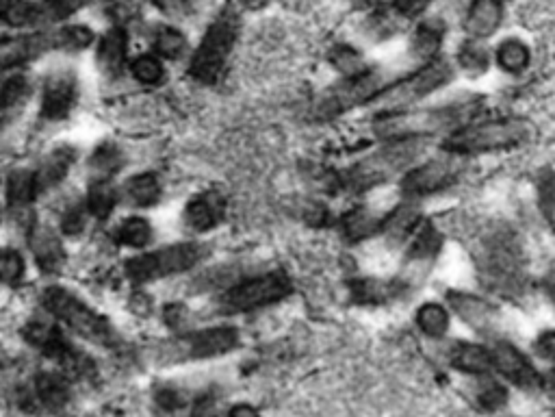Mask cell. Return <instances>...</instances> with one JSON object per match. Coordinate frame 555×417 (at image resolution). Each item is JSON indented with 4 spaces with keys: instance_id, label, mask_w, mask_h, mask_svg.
Wrapping results in <instances>:
<instances>
[{
    "instance_id": "obj_1",
    "label": "cell",
    "mask_w": 555,
    "mask_h": 417,
    "mask_svg": "<svg viewBox=\"0 0 555 417\" xmlns=\"http://www.w3.org/2000/svg\"><path fill=\"white\" fill-rule=\"evenodd\" d=\"M428 153V139H393L382 148L373 150L367 157L356 161L352 168L341 174V189L354 194H365L380 185L391 183L397 176H404L421 157Z\"/></svg>"
},
{
    "instance_id": "obj_2",
    "label": "cell",
    "mask_w": 555,
    "mask_h": 417,
    "mask_svg": "<svg viewBox=\"0 0 555 417\" xmlns=\"http://www.w3.org/2000/svg\"><path fill=\"white\" fill-rule=\"evenodd\" d=\"M480 111V100L462 98L441 107L410 109L395 116H380L376 120V135L384 142L393 139H428L438 133H454L464 124L473 122Z\"/></svg>"
},
{
    "instance_id": "obj_3",
    "label": "cell",
    "mask_w": 555,
    "mask_h": 417,
    "mask_svg": "<svg viewBox=\"0 0 555 417\" xmlns=\"http://www.w3.org/2000/svg\"><path fill=\"white\" fill-rule=\"evenodd\" d=\"M532 129L529 124L516 118H495L469 122L462 129L449 133L443 142V150L458 157H475L499 153L525 144Z\"/></svg>"
},
{
    "instance_id": "obj_4",
    "label": "cell",
    "mask_w": 555,
    "mask_h": 417,
    "mask_svg": "<svg viewBox=\"0 0 555 417\" xmlns=\"http://www.w3.org/2000/svg\"><path fill=\"white\" fill-rule=\"evenodd\" d=\"M454 79V66L443 57H436L415 72L406 74L404 79H399L395 83H389L380 92V96L373 100V109L378 111L380 116H395V113L410 111L412 107H417L421 100L436 94L438 90Z\"/></svg>"
},
{
    "instance_id": "obj_5",
    "label": "cell",
    "mask_w": 555,
    "mask_h": 417,
    "mask_svg": "<svg viewBox=\"0 0 555 417\" xmlns=\"http://www.w3.org/2000/svg\"><path fill=\"white\" fill-rule=\"evenodd\" d=\"M42 305L44 309L66 324L70 331L79 333L83 339L92 341L98 346H113L115 344V331L113 326L96 313L92 307L83 302L79 296L72 294L70 289L50 285L42 292Z\"/></svg>"
},
{
    "instance_id": "obj_6",
    "label": "cell",
    "mask_w": 555,
    "mask_h": 417,
    "mask_svg": "<svg viewBox=\"0 0 555 417\" xmlns=\"http://www.w3.org/2000/svg\"><path fill=\"white\" fill-rule=\"evenodd\" d=\"M239 35V20L232 11H224L219 16L209 31H206L202 44L198 46L196 53L191 57L189 72L191 77L202 83H215L219 74L224 72L226 61L235 48Z\"/></svg>"
},
{
    "instance_id": "obj_7",
    "label": "cell",
    "mask_w": 555,
    "mask_h": 417,
    "mask_svg": "<svg viewBox=\"0 0 555 417\" xmlns=\"http://www.w3.org/2000/svg\"><path fill=\"white\" fill-rule=\"evenodd\" d=\"M202 259V248L193 242H180L128 259L126 276L131 283L146 285L161 278L183 274Z\"/></svg>"
},
{
    "instance_id": "obj_8",
    "label": "cell",
    "mask_w": 555,
    "mask_h": 417,
    "mask_svg": "<svg viewBox=\"0 0 555 417\" xmlns=\"http://www.w3.org/2000/svg\"><path fill=\"white\" fill-rule=\"evenodd\" d=\"M480 272L484 283L497 292H512L523 281V261L514 237L506 231L490 235L480 250Z\"/></svg>"
},
{
    "instance_id": "obj_9",
    "label": "cell",
    "mask_w": 555,
    "mask_h": 417,
    "mask_svg": "<svg viewBox=\"0 0 555 417\" xmlns=\"http://www.w3.org/2000/svg\"><path fill=\"white\" fill-rule=\"evenodd\" d=\"M386 85L389 83L380 70L365 68L356 74H347L341 83L321 96L317 113L321 118H337L360 105H371Z\"/></svg>"
},
{
    "instance_id": "obj_10",
    "label": "cell",
    "mask_w": 555,
    "mask_h": 417,
    "mask_svg": "<svg viewBox=\"0 0 555 417\" xmlns=\"http://www.w3.org/2000/svg\"><path fill=\"white\" fill-rule=\"evenodd\" d=\"M289 294L291 278L285 272H267L232 287L224 296L222 305L230 313H245L274 305V302L285 300Z\"/></svg>"
},
{
    "instance_id": "obj_11",
    "label": "cell",
    "mask_w": 555,
    "mask_h": 417,
    "mask_svg": "<svg viewBox=\"0 0 555 417\" xmlns=\"http://www.w3.org/2000/svg\"><path fill=\"white\" fill-rule=\"evenodd\" d=\"M464 157L445 153L436 159L421 161L419 166L404 174L402 189L408 198H423L441 194L445 189L454 187L464 174Z\"/></svg>"
},
{
    "instance_id": "obj_12",
    "label": "cell",
    "mask_w": 555,
    "mask_h": 417,
    "mask_svg": "<svg viewBox=\"0 0 555 417\" xmlns=\"http://www.w3.org/2000/svg\"><path fill=\"white\" fill-rule=\"evenodd\" d=\"M239 344L237 328L230 326H217V328H204L198 333H189L183 339H178L174 344V359H211L226 355L232 348Z\"/></svg>"
},
{
    "instance_id": "obj_13",
    "label": "cell",
    "mask_w": 555,
    "mask_h": 417,
    "mask_svg": "<svg viewBox=\"0 0 555 417\" xmlns=\"http://www.w3.org/2000/svg\"><path fill=\"white\" fill-rule=\"evenodd\" d=\"M79 98V79L70 68H57L42 87V116L50 122L66 120Z\"/></svg>"
},
{
    "instance_id": "obj_14",
    "label": "cell",
    "mask_w": 555,
    "mask_h": 417,
    "mask_svg": "<svg viewBox=\"0 0 555 417\" xmlns=\"http://www.w3.org/2000/svg\"><path fill=\"white\" fill-rule=\"evenodd\" d=\"M490 357H493V368L506 378L508 383L521 389H536L540 385V376L534 370L532 361H529L519 348L512 346L510 341H497V344L490 348Z\"/></svg>"
},
{
    "instance_id": "obj_15",
    "label": "cell",
    "mask_w": 555,
    "mask_h": 417,
    "mask_svg": "<svg viewBox=\"0 0 555 417\" xmlns=\"http://www.w3.org/2000/svg\"><path fill=\"white\" fill-rule=\"evenodd\" d=\"M443 246V237L438 233L432 224L423 222L419 229L415 231V235L410 237V244L406 250V276H402V281L410 287L412 281H415L417 276L425 274L430 270V265L434 263L438 250Z\"/></svg>"
},
{
    "instance_id": "obj_16",
    "label": "cell",
    "mask_w": 555,
    "mask_h": 417,
    "mask_svg": "<svg viewBox=\"0 0 555 417\" xmlns=\"http://www.w3.org/2000/svg\"><path fill=\"white\" fill-rule=\"evenodd\" d=\"M447 305L451 313H456L464 324L475 328L477 333H490L499 322L497 307L482 296L467 292H449Z\"/></svg>"
},
{
    "instance_id": "obj_17",
    "label": "cell",
    "mask_w": 555,
    "mask_h": 417,
    "mask_svg": "<svg viewBox=\"0 0 555 417\" xmlns=\"http://www.w3.org/2000/svg\"><path fill=\"white\" fill-rule=\"evenodd\" d=\"M27 237L37 268L44 274H57L63 268V263H66V250H63L57 231H53L46 224L33 222L29 226Z\"/></svg>"
},
{
    "instance_id": "obj_18",
    "label": "cell",
    "mask_w": 555,
    "mask_h": 417,
    "mask_svg": "<svg viewBox=\"0 0 555 417\" xmlns=\"http://www.w3.org/2000/svg\"><path fill=\"white\" fill-rule=\"evenodd\" d=\"M53 50L50 33H31L20 37H0V72L14 70L24 63Z\"/></svg>"
},
{
    "instance_id": "obj_19",
    "label": "cell",
    "mask_w": 555,
    "mask_h": 417,
    "mask_svg": "<svg viewBox=\"0 0 555 417\" xmlns=\"http://www.w3.org/2000/svg\"><path fill=\"white\" fill-rule=\"evenodd\" d=\"M508 0H471L464 16V31L469 40H488L503 24Z\"/></svg>"
},
{
    "instance_id": "obj_20",
    "label": "cell",
    "mask_w": 555,
    "mask_h": 417,
    "mask_svg": "<svg viewBox=\"0 0 555 417\" xmlns=\"http://www.w3.org/2000/svg\"><path fill=\"white\" fill-rule=\"evenodd\" d=\"M226 213V200L219 192H204L191 198L185 207V224L191 231L206 233L222 222Z\"/></svg>"
},
{
    "instance_id": "obj_21",
    "label": "cell",
    "mask_w": 555,
    "mask_h": 417,
    "mask_svg": "<svg viewBox=\"0 0 555 417\" xmlns=\"http://www.w3.org/2000/svg\"><path fill=\"white\" fill-rule=\"evenodd\" d=\"M74 161H76V148L70 144H63L50 150V153L42 159L40 168L35 170L37 194H46L50 189H55L57 185L66 181Z\"/></svg>"
},
{
    "instance_id": "obj_22",
    "label": "cell",
    "mask_w": 555,
    "mask_h": 417,
    "mask_svg": "<svg viewBox=\"0 0 555 417\" xmlns=\"http://www.w3.org/2000/svg\"><path fill=\"white\" fill-rule=\"evenodd\" d=\"M5 194H7L9 211L14 213L16 218H20L22 222L27 220L29 224H33L29 220V213H31L33 200L37 196L35 170H27V168L11 170L7 176V183H5Z\"/></svg>"
},
{
    "instance_id": "obj_23",
    "label": "cell",
    "mask_w": 555,
    "mask_h": 417,
    "mask_svg": "<svg viewBox=\"0 0 555 417\" xmlns=\"http://www.w3.org/2000/svg\"><path fill=\"white\" fill-rule=\"evenodd\" d=\"M96 59L102 72L120 74L128 61V35L122 27H113L98 40Z\"/></svg>"
},
{
    "instance_id": "obj_24",
    "label": "cell",
    "mask_w": 555,
    "mask_h": 417,
    "mask_svg": "<svg viewBox=\"0 0 555 417\" xmlns=\"http://www.w3.org/2000/svg\"><path fill=\"white\" fill-rule=\"evenodd\" d=\"M445 40V22L441 18H425L417 24L410 37V53L423 63L438 57V50Z\"/></svg>"
},
{
    "instance_id": "obj_25",
    "label": "cell",
    "mask_w": 555,
    "mask_h": 417,
    "mask_svg": "<svg viewBox=\"0 0 555 417\" xmlns=\"http://www.w3.org/2000/svg\"><path fill=\"white\" fill-rule=\"evenodd\" d=\"M421 224L423 222L417 207L412 205V202H406V205H399L391 213H386L382 218L380 233L389 239V242L397 244V242H406L408 237L415 235V231Z\"/></svg>"
},
{
    "instance_id": "obj_26",
    "label": "cell",
    "mask_w": 555,
    "mask_h": 417,
    "mask_svg": "<svg viewBox=\"0 0 555 417\" xmlns=\"http://www.w3.org/2000/svg\"><path fill=\"white\" fill-rule=\"evenodd\" d=\"M449 361L456 370L482 376L490 368H493V357L490 350H486L480 344H469V341H456L449 350Z\"/></svg>"
},
{
    "instance_id": "obj_27",
    "label": "cell",
    "mask_w": 555,
    "mask_h": 417,
    "mask_svg": "<svg viewBox=\"0 0 555 417\" xmlns=\"http://www.w3.org/2000/svg\"><path fill=\"white\" fill-rule=\"evenodd\" d=\"M35 398L44 409L57 411L70 400V383L59 372H42L35 378Z\"/></svg>"
},
{
    "instance_id": "obj_28",
    "label": "cell",
    "mask_w": 555,
    "mask_h": 417,
    "mask_svg": "<svg viewBox=\"0 0 555 417\" xmlns=\"http://www.w3.org/2000/svg\"><path fill=\"white\" fill-rule=\"evenodd\" d=\"M124 166V155L118 144L102 142L94 148V153L87 159V170L94 176V181H111Z\"/></svg>"
},
{
    "instance_id": "obj_29",
    "label": "cell",
    "mask_w": 555,
    "mask_h": 417,
    "mask_svg": "<svg viewBox=\"0 0 555 417\" xmlns=\"http://www.w3.org/2000/svg\"><path fill=\"white\" fill-rule=\"evenodd\" d=\"M122 194H124V200L128 202V205L146 209V207H152V205H157V202H159L161 183L154 174L141 172V174L131 176V179L124 183Z\"/></svg>"
},
{
    "instance_id": "obj_30",
    "label": "cell",
    "mask_w": 555,
    "mask_h": 417,
    "mask_svg": "<svg viewBox=\"0 0 555 417\" xmlns=\"http://www.w3.org/2000/svg\"><path fill=\"white\" fill-rule=\"evenodd\" d=\"M495 61L503 72L521 74L532 63V50L519 37H508L495 48Z\"/></svg>"
},
{
    "instance_id": "obj_31",
    "label": "cell",
    "mask_w": 555,
    "mask_h": 417,
    "mask_svg": "<svg viewBox=\"0 0 555 417\" xmlns=\"http://www.w3.org/2000/svg\"><path fill=\"white\" fill-rule=\"evenodd\" d=\"M382 218L369 209H354L347 213L341 222L343 235L350 239V242H363V239L371 237L373 233H380Z\"/></svg>"
},
{
    "instance_id": "obj_32",
    "label": "cell",
    "mask_w": 555,
    "mask_h": 417,
    "mask_svg": "<svg viewBox=\"0 0 555 417\" xmlns=\"http://www.w3.org/2000/svg\"><path fill=\"white\" fill-rule=\"evenodd\" d=\"M415 322L423 335L441 339L449 331V322H451L449 309L438 305V302H423V305L417 309Z\"/></svg>"
},
{
    "instance_id": "obj_33",
    "label": "cell",
    "mask_w": 555,
    "mask_h": 417,
    "mask_svg": "<svg viewBox=\"0 0 555 417\" xmlns=\"http://www.w3.org/2000/svg\"><path fill=\"white\" fill-rule=\"evenodd\" d=\"M87 209L92 213V218L107 220L115 205H118V189L111 181H92L87 192Z\"/></svg>"
},
{
    "instance_id": "obj_34",
    "label": "cell",
    "mask_w": 555,
    "mask_h": 417,
    "mask_svg": "<svg viewBox=\"0 0 555 417\" xmlns=\"http://www.w3.org/2000/svg\"><path fill=\"white\" fill-rule=\"evenodd\" d=\"M0 22L18 29L42 24L40 7L35 3H29V0H0Z\"/></svg>"
},
{
    "instance_id": "obj_35",
    "label": "cell",
    "mask_w": 555,
    "mask_h": 417,
    "mask_svg": "<svg viewBox=\"0 0 555 417\" xmlns=\"http://www.w3.org/2000/svg\"><path fill=\"white\" fill-rule=\"evenodd\" d=\"M113 239L126 248H144L152 242V226L148 220L133 216L122 220L113 231Z\"/></svg>"
},
{
    "instance_id": "obj_36",
    "label": "cell",
    "mask_w": 555,
    "mask_h": 417,
    "mask_svg": "<svg viewBox=\"0 0 555 417\" xmlns=\"http://www.w3.org/2000/svg\"><path fill=\"white\" fill-rule=\"evenodd\" d=\"M150 42L157 57H165V59H176L183 55L187 48L185 33L174 27H165V24H161V27H157L150 33Z\"/></svg>"
},
{
    "instance_id": "obj_37",
    "label": "cell",
    "mask_w": 555,
    "mask_h": 417,
    "mask_svg": "<svg viewBox=\"0 0 555 417\" xmlns=\"http://www.w3.org/2000/svg\"><path fill=\"white\" fill-rule=\"evenodd\" d=\"M50 40H53V50H66V53H79L94 44V33L89 31L83 24H70V27H63L55 33H50Z\"/></svg>"
},
{
    "instance_id": "obj_38",
    "label": "cell",
    "mask_w": 555,
    "mask_h": 417,
    "mask_svg": "<svg viewBox=\"0 0 555 417\" xmlns=\"http://www.w3.org/2000/svg\"><path fill=\"white\" fill-rule=\"evenodd\" d=\"M92 218V213L87 209V202L74 198L63 205V211L59 213V226L66 235H81L87 226V220Z\"/></svg>"
},
{
    "instance_id": "obj_39",
    "label": "cell",
    "mask_w": 555,
    "mask_h": 417,
    "mask_svg": "<svg viewBox=\"0 0 555 417\" xmlns=\"http://www.w3.org/2000/svg\"><path fill=\"white\" fill-rule=\"evenodd\" d=\"M490 55L480 40H467L458 48V66L471 74H482L488 70Z\"/></svg>"
},
{
    "instance_id": "obj_40",
    "label": "cell",
    "mask_w": 555,
    "mask_h": 417,
    "mask_svg": "<svg viewBox=\"0 0 555 417\" xmlns=\"http://www.w3.org/2000/svg\"><path fill=\"white\" fill-rule=\"evenodd\" d=\"M475 400L484 411H497L508 400V391L495 378H484L475 387Z\"/></svg>"
},
{
    "instance_id": "obj_41",
    "label": "cell",
    "mask_w": 555,
    "mask_h": 417,
    "mask_svg": "<svg viewBox=\"0 0 555 417\" xmlns=\"http://www.w3.org/2000/svg\"><path fill=\"white\" fill-rule=\"evenodd\" d=\"M131 74L141 85H159L165 77V70L157 55H139L131 63Z\"/></svg>"
},
{
    "instance_id": "obj_42",
    "label": "cell",
    "mask_w": 555,
    "mask_h": 417,
    "mask_svg": "<svg viewBox=\"0 0 555 417\" xmlns=\"http://www.w3.org/2000/svg\"><path fill=\"white\" fill-rule=\"evenodd\" d=\"M538 205L551 233L555 235V174L545 172L538 179Z\"/></svg>"
},
{
    "instance_id": "obj_43",
    "label": "cell",
    "mask_w": 555,
    "mask_h": 417,
    "mask_svg": "<svg viewBox=\"0 0 555 417\" xmlns=\"http://www.w3.org/2000/svg\"><path fill=\"white\" fill-rule=\"evenodd\" d=\"M24 259L18 250L3 248L0 250V283L5 285H18L24 276Z\"/></svg>"
},
{
    "instance_id": "obj_44",
    "label": "cell",
    "mask_w": 555,
    "mask_h": 417,
    "mask_svg": "<svg viewBox=\"0 0 555 417\" xmlns=\"http://www.w3.org/2000/svg\"><path fill=\"white\" fill-rule=\"evenodd\" d=\"M29 92V79L22 74L0 79V111L14 107Z\"/></svg>"
},
{
    "instance_id": "obj_45",
    "label": "cell",
    "mask_w": 555,
    "mask_h": 417,
    "mask_svg": "<svg viewBox=\"0 0 555 417\" xmlns=\"http://www.w3.org/2000/svg\"><path fill=\"white\" fill-rule=\"evenodd\" d=\"M87 0H44L37 7H40V18L42 22H53L72 16L74 11H79Z\"/></svg>"
},
{
    "instance_id": "obj_46",
    "label": "cell",
    "mask_w": 555,
    "mask_h": 417,
    "mask_svg": "<svg viewBox=\"0 0 555 417\" xmlns=\"http://www.w3.org/2000/svg\"><path fill=\"white\" fill-rule=\"evenodd\" d=\"M163 320L167 326L174 328V331H187L191 324V313L183 305H167L163 309Z\"/></svg>"
},
{
    "instance_id": "obj_47",
    "label": "cell",
    "mask_w": 555,
    "mask_h": 417,
    "mask_svg": "<svg viewBox=\"0 0 555 417\" xmlns=\"http://www.w3.org/2000/svg\"><path fill=\"white\" fill-rule=\"evenodd\" d=\"M434 0H393L395 14L402 18H419L428 11Z\"/></svg>"
},
{
    "instance_id": "obj_48",
    "label": "cell",
    "mask_w": 555,
    "mask_h": 417,
    "mask_svg": "<svg viewBox=\"0 0 555 417\" xmlns=\"http://www.w3.org/2000/svg\"><path fill=\"white\" fill-rule=\"evenodd\" d=\"M302 218L306 224H311V226H324V224H328V209L321 205V202L308 200V202H304Z\"/></svg>"
},
{
    "instance_id": "obj_49",
    "label": "cell",
    "mask_w": 555,
    "mask_h": 417,
    "mask_svg": "<svg viewBox=\"0 0 555 417\" xmlns=\"http://www.w3.org/2000/svg\"><path fill=\"white\" fill-rule=\"evenodd\" d=\"M536 355L545 361H555V331L540 333L534 341Z\"/></svg>"
},
{
    "instance_id": "obj_50",
    "label": "cell",
    "mask_w": 555,
    "mask_h": 417,
    "mask_svg": "<svg viewBox=\"0 0 555 417\" xmlns=\"http://www.w3.org/2000/svg\"><path fill=\"white\" fill-rule=\"evenodd\" d=\"M165 16L185 18L189 14V0H152Z\"/></svg>"
},
{
    "instance_id": "obj_51",
    "label": "cell",
    "mask_w": 555,
    "mask_h": 417,
    "mask_svg": "<svg viewBox=\"0 0 555 417\" xmlns=\"http://www.w3.org/2000/svg\"><path fill=\"white\" fill-rule=\"evenodd\" d=\"M191 417H219V402L215 396L198 398L196 407L191 411Z\"/></svg>"
},
{
    "instance_id": "obj_52",
    "label": "cell",
    "mask_w": 555,
    "mask_h": 417,
    "mask_svg": "<svg viewBox=\"0 0 555 417\" xmlns=\"http://www.w3.org/2000/svg\"><path fill=\"white\" fill-rule=\"evenodd\" d=\"M228 417H261V415H258V411L252 409L250 404H237V407L228 413Z\"/></svg>"
},
{
    "instance_id": "obj_53",
    "label": "cell",
    "mask_w": 555,
    "mask_h": 417,
    "mask_svg": "<svg viewBox=\"0 0 555 417\" xmlns=\"http://www.w3.org/2000/svg\"><path fill=\"white\" fill-rule=\"evenodd\" d=\"M540 387L547 391L551 398H555V368H551L545 378H540Z\"/></svg>"
},
{
    "instance_id": "obj_54",
    "label": "cell",
    "mask_w": 555,
    "mask_h": 417,
    "mask_svg": "<svg viewBox=\"0 0 555 417\" xmlns=\"http://www.w3.org/2000/svg\"><path fill=\"white\" fill-rule=\"evenodd\" d=\"M239 3L243 7H248V9H261V7H265L269 3V0H239Z\"/></svg>"
},
{
    "instance_id": "obj_55",
    "label": "cell",
    "mask_w": 555,
    "mask_h": 417,
    "mask_svg": "<svg viewBox=\"0 0 555 417\" xmlns=\"http://www.w3.org/2000/svg\"><path fill=\"white\" fill-rule=\"evenodd\" d=\"M551 296H553V302H555V285L551 287Z\"/></svg>"
}]
</instances>
